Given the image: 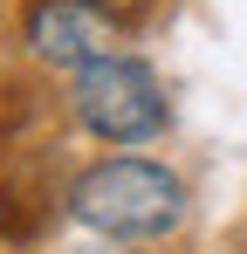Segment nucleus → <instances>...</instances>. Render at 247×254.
Segmentation results:
<instances>
[{
  "label": "nucleus",
  "instance_id": "obj_1",
  "mask_svg": "<svg viewBox=\"0 0 247 254\" xmlns=\"http://www.w3.org/2000/svg\"><path fill=\"white\" fill-rule=\"evenodd\" d=\"M62 206L89 234L144 248V241H165V234L185 227V179L158 158H96L69 179Z\"/></svg>",
  "mask_w": 247,
  "mask_h": 254
},
{
  "label": "nucleus",
  "instance_id": "obj_2",
  "mask_svg": "<svg viewBox=\"0 0 247 254\" xmlns=\"http://www.w3.org/2000/svg\"><path fill=\"white\" fill-rule=\"evenodd\" d=\"M69 117H76L96 144H151L172 124V96H165V76L144 62V55H103L69 76Z\"/></svg>",
  "mask_w": 247,
  "mask_h": 254
},
{
  "label": "nucleus",
  "instance_id": "obj_3",
  "mask_svg": "<svg viewBox=\"0 0 247 254\" xmlns=\"http://www.w3.org/2000/svg\"><path fill=\"white\" fill-rule=\"evenodd\" d=\"M21 42L41 69H62L76 76L103 55H124V21L96 0H28L21 14Z\"/></svg>",
  "mask_w": 247,
  "mask_h": 254
},
{
  "label": "nucleus",
  "instance_id": "obj_4",
  "mask_svg": "<svg viewBox=\"0 0 247 254\" xmlns=\"http://www.w3.org/2000/svg\"><path fill=\"white\" fill-rule=\"evenodd\" d=\"M69 254H137V248H124V241H103V234H89L82 248H69Z\"/></svg>",
  "mask_w": 247,
  "mask_h": 254
},
{
  "label": "nucleus",
  "instance_id": "obj_5",
  "mask_svg": "<svg viewBox=\"0 0 247 254\" xmlns=\"http://www.w3.org/2000/svg\"><path fill=\"white\" fill-rule=\"evenodd\" d=\"M96 7H110V14L124 21V14H137V7H151V0H96Z\"/></svg>",
  "mask_w": 247,
  "mask_h": 254
}]
</instances>
